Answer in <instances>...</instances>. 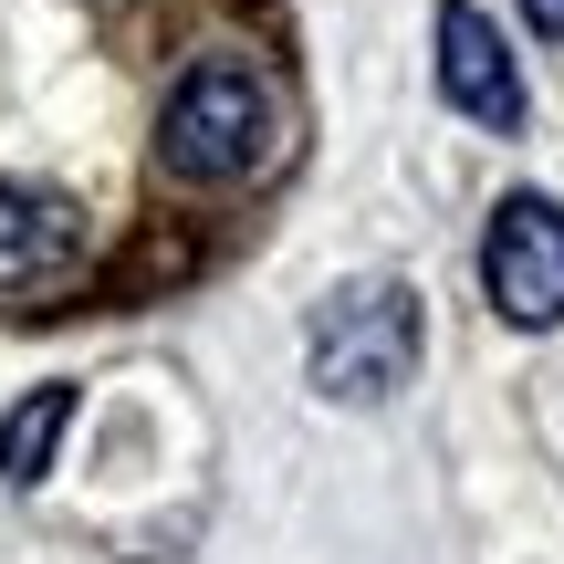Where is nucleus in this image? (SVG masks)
<instances>
[{
    "label": "nucleus",
    "mask_w": 564,
    "mask_h": 564,
    "mask_svg": "<svg viewBox=\"0 0 564 564\" xmlns=\"http://www.w3.org/2000/svg\"><path fill=\"white\" fill-rule=\"evenodd\" d=\"M74 262H84V220L53 188L0 178V293H53Z\"/></svg>",
    "instance_id": "obj_5"
},
{
    "label": "nucleus",
    "mask_w": 564,
    "mask_h": 564,
    "mask_svg": "<svg viewBox=\"0 0 564 564\" xmlns=\"http://www.w3.org/2000/svg\"><path fill=\"white\" fill-rule=\"evenodd\" d=\"M523 21H533L544 42H564V0H523Z\"/></svg>",
    "instance_id": "obj_7"
},
{
    "label": "nucleus",
    "mask_w": 564,
    "mask_h": 564,
    "mask_svg": "<svg viewBox=\"0 0 564 564\" xmlns=\"http://www.w3.org/2000/svg\"><path fill=\"white\" fill-rule=\"evenodd\" d=\"M63 429H74V387H32V398L0 419V481H11V491H32L42 470H53Z\"/></svg>",
    "instance_id": "obj_6"
},
{
    "label": "nucleus",
    "mask_w": 564,
    "mask_h": 564,
    "mask_svg": "<svg viewBox=\"0 0 564 564\" xmlns=\"http://www.w3.org/2000/svg\"><path fill=\"white\" fill-rule=\"evenodd\" d=\"M303 366L335 408H377L419 377V293L398 272H366L345 293L314 303V335H303Z\"/></svg>",
    "instance_id": "obj_2"
},
{
    "label": "nucleus",
    "mask_w": 564,
    "mask_h": 564,
    "mask_svg": "<svg viewBox=\"0 0 564 564\" xmlns=\"http://www.w3.org/2000/svg\"><path fill=\"white\" fill-rule=\"evenodd\" d=\"M440 95L460 105L481 137H512V126H523V74H512L491 11H470V0H449V11H440Z\"/></svg>",
    "instance_id": "obj_4"
},
{
    "label": "nucleus",
    "mask_w": 564,
    "mask_h": 564,
    "mask_svg": "<svg viewBox=\"0 0 564 564\" xmlns=\"http://www.w3.org/2000/svg\"><path fill=\"white\" fill-rule=\"evenodd\" d=\"M272 147H282V105H272V84L251 74V63H230V53L188 63L167 116H158V167L188 178V188H241L251 167H272Z\"/></svg>",
    "instance_id": "obj_1"
},
{
    "label": "nucleus",
    "mask_w": 564,
    "mask_h": 564,
    "mask_svg": "<svg viewBox=\"0 0 564 564\" xmlns=\"http://www.w3.org/2000/svg\"><path fill=\"white\" fill-rule=\"evenodd\" d=\"M481 293L502 324H523V335H544L564 324V209L544 188H512L502 209H491L481 230Z\"/></svg>",
    "instance_id": "obj_3"
}]
</instances>
